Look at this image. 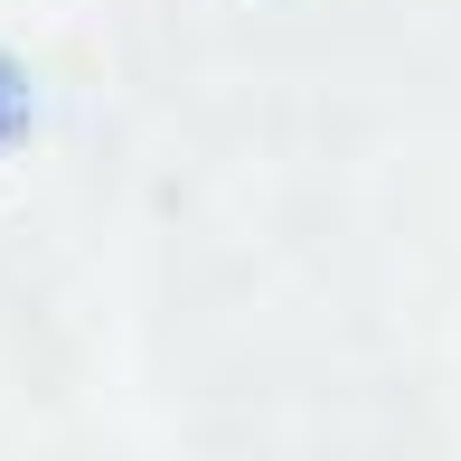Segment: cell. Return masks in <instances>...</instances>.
I'll use <instances>...</instances> for the list:
<instances>
[{"label": "cell", "instance_id": "6da1fadb", "mask_svg": "<svg viewBox=\"0 0 461 461\" xmlns=\"http://www.w3.org/2000/svg\"><path fill=\"white\" fill-rule=\"evenodd\" d=\"M29 122H38V95H29V67L19 57H0V160L29 141Z\"/></svg>", "mask_w": 461, "mask_h": 461}]
</instances>
